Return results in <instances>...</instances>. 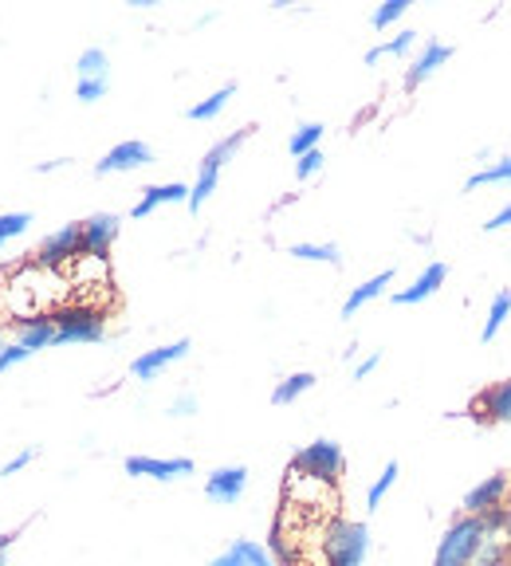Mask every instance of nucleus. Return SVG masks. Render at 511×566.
<instances>
[{"instance_id":"1","label":"nucleus","mask_w":511,"mask_h":566,"mask_svg":"<svg viewBox=\"0 0 511 566\" xmlns=\"http://www.w3.org/2000/svg\"><path fill=\"white\" fill-rule=\"evenodd\" d=\"M484 539H488L484 515H457V520L445 527L441 543H437L432 566H472V558L484 547Z\"/></svg>"},{"instance_id":"2","label":"nucleus","mask_w":511,"mask_h":566,"mask_svg":"<svg viewBox=\"0 0 511 566\" xmlns=\"http://www.w3.org/2000/svg\"><path fill=\"white\" fill-rule=\"evenodd\" d=\"M288 472H295V476H307V480H319V484L343 488L346 452H343V444L331 441V437H319V441L303 444V449L288 460Z\"/></svg>"},{"instance_id":"3","label":"nucleus","mask_w":511,"mask_h":566,"mask_svg":"<svg viewBox=\"0 0 511 566\" xmlns=\"http://www.w3.org/2000/svg\"><path fill=\"white\" fill-rule=\"evenodd\" d=\"M55 318V346H95L106 338V318L103 311L95 307H83V303H75V307H63V311H52Z\"/></svg>"},{"instance_id":"4","label":"nucleus","mask_w":511,"mask_h":566,"mask_svg":"<svg viewBox=\"0 0 511 566\" xmlns=\"http://www.w3.org/2000/svg\"><path fill=\"white\" fill-rule=\"evenodd\" d=\"M371 555V527L362 520H338L323 551V566H362Z\"/></svg>"},{"instance_id":"5","label":"nucleus","mask_w":511,"mask_h":566,"mask_svg":"<svg viewBox=\"0 0 511 566\" xmlns=\"http://www.w3.org/2000/svg\"><path fill=\"white\" fill-rule=\"evenodd\" d=\"M35 264L40 268H63V264H75L83 256V224L80 221H67L60 224L55 232H48L40 244H35Z\"/></svg>"},{"instance_id":"6","label":"nucleus","mask_w":511,"mask_h":566,"mask_svg":"<svg viewBox=\"0 0 511 566\" xmlns=\"http://www.w3.org/2000/svg\"><path fill=\"white\" fill-rule=\"evenodd\" d=\"M123 472L134 480H158V484H169V480H186L197 472L194 457H142V452H134V457L123 460Z\"/></svg>"},{"instance_id":"7","label":"nucleus","mask_w":511,"mask_h":566,"mask_svg":"<svg viewBox=\"0 0 511 566\" xmlns=\"http://www.w3.org/2000/svg\"><path fill=\"white\" fill-rule=\"evenodd\" d=\"M158 161V154H154L150 142L142 138H126L118 142V146H111V150L103 154V158L95 161V177H111V174H134V169H146Z\"/></svg>"},{"instance_id":"8","label":"nucleus","mask_w":511,"mask_h":566,"mask_svg":"<svg viewBox=\"0 0 511 566\" xmlns=\"http://www.w3.org/2000/svg\"><path fill=\"white\" fill-rule=\"evenodd\" d=\"M80 224H83V256L106 264L115 240L123 237V217H118V212H91L87 221H80Z\"/></svg>"},{"instance_id":"9","label":"nucleus","mask_w":511,"mask_h":566,"mask_svg":"<svg viewBox=\"0 0 511 566\" xmlns=\"http://www.w3.org/2000/svg\"><path fill=\"white\" fill-rule=\"evenodd\" d=\"M189 350H194V338H174V343H166V346L142 350L138 358L131 363V378L134 381H158L161 374H166L174 363H181Z\"/></svg>"},{"instance_id":"10","label":"nucleus","mask_w":511,"mask_h":566,"mask_svg":"<svg viewBox=\"0 0 511 566\" xmlns=\"http://www.w3.org/2000/svg\"><path fill=\"white\" fill-rule=\"evenodd\" d=\"M468 417L480 424H508L511 421V378L492 381L468 401Z\"/></svg>"},{"instance_id":"11","label":"nucleus","mask_w":511,"mask_h":566,"mask_svg":"<svg viewBox=\"0 0 511 566\" xmlns=\"http://www.w3.org/2000/svg\"><path fill=\"white\" fill-rule=\"evenodd\" d=\"M508 492H511V476H508V472H492V476H484L480 484H472L465 492L460 515H488V512H496V507L508 504Z\"/></svg>"},{"instance_id":"12","label":"nucleus","mask_w":511,"mask_h":566,"mask_svg":"<svg viewBox=\"0 0 511 566\" xmlns=\"http://www.w3.org/2000/svg\"><path fill=\"white\" fill-rule=\"evenodd\" d=\"M445 280H449V264H445V260H432V264L421 268V275H417L409 287L389 292V303H394V307H417V303L432 300V295L441 292Z\"/></svg>"},{"instance_id":"13","label":"nucleus","mask_w":511,"mask_h":566,"mask_svg":"<svg viewBox=\"0 0 511 566\" xmlns=\"http://www.w3.org/2000/svg\"><path fill=\"white\" fill-rule=\"evenodd\" d=\"M248 492V469L244 464H221V469H212L205 476V495H209L212 504L221 507H232L240 504Z\"/></svg>"},{"instance_id":"14","label":"nucleus","mask_w":511,"mask_h":566,"mask_svg":"<svg viewBox=\"0 0 511 566\" xmlns=\"http://www.w3.org/2000/svg\"><path fill=\"white\" fill-rule=\"evenodd\" d=\"M452 52H457V48L445 44V40H425L421 52H417L406 67V91H417L425 80H432V75L452 60Z\"/></svg>"},{"instance_id":"15","label":"nucleus","mask_w":511,"mask_h":566,"mask_svg":"<svg viewBox=\"0 0 511 566\" xmlns=\"http://www.w3.org/2000/svg\"><path fill=\"white\" fill-rule=\"evenodd\" d=\"M161 205H189V186H186V181H161V186H146L138 201H134L131 217H134V221H146L150 212L161 209Z\"/></svg>"},{"instance_id":"16","label":"nucleus","mask_w":511,"mask_h":566,"mask_svg":"<svg viewBox=\"0 0 511 566\" xmlns=\"http://www.w3.org/2000/svg\"><path fill=\"white\" fill-rule=\"evenodd\" d=\"M17 338L12 343H20L28 354H40L48 350V346H55V318L52 315H28V318H17Z\"/></svg>"},{"instance_id":"17","label":"nucleus","mask_w":511,"mask_h":566,"mask_svg":"<svg viewBox=\"0 0 511 566\" xmlns=\"http://www.w3.org/2000/svg\"><path fill=\"white\" fill-rule=\"evenodd\" d=\"M205 566H275L272 551L264 547V543L255 539H232L229 547L221 551L217 558H209Z\"/></svg>"},{"instance_id":"18","label":"nucleus","mask_w":511,"mask_h":566,"mask_svg":"<svg viewBox=\"0 0 511 566\" xmlns=\"http://www.w3.org/2000/svg\"><path fill=\"white\" fill-rule=\"evenodd\" d=\"M389 283H394V268H382L378 275H371V280H362L358 287H354V292L343 300V318H354L362 307H371L374 300H382V295L389 292Z\"/></svg>"},{"instance_id":"19","label":"nucleus","mask_w":511,"mask_h":566,"mask_svg":"<svg viewBox=\"0 0 511 566\" xmlns=\"http://www.w3.org/2000/svg\"><path fill=\"white\" fill-rule=\"evenodd\" d=\"M232 95H237V83H221V87L212 91V95H205L201 103H194L186 111V118L189 123H212V118H221L225 115V106L232 103Z\"/></svg>"},{"instance_id":"20","label":"nucleus","mask_w":511,"mask_h":566,"mask_svg":"<svg viewBox=\"0 0 511 566\" xmlns=\"http://www.w3.org/2000/svg\"><path fill=\"white\" fill-rule=\"evenodd\" d=\"M315 374L311 370H295V374H288L283 381H275V389H272V406H295V401L303 398V394H311L315 389Z\"/></svg>"},{"instance_id":"21","label":"nucleus","mask_w":511,"mask_h":566,"mask_svg":"<svg viewBox=\"0 0 511 566\" xmlns=\"http://www.w3.org/2000/svg\"><path fill=\"white\" fill-rule=\"evenodd\" d=\"M417 40H421V32H414V28H401V32L394 35V40H382V44H374L371 52H366V67H374L378 60H386V55H409L417 48Z\"/></svg>"},{"instance_id":"22","label":"nucleus","mask_w":511,"mask_h":566,"mask_svg":"<svg viewBox=\"0 0 511 566\" xmlns=\"http://www.w3.org/2000/svg\"><path fill=\"white\" fill-rule=\"evenodd\" d=\"M288 256L307 260V264L343 268V248H338V244H311V240H300V244H291V248H288Z\"/></svg>"},{"instance_id":"23","label":"nucleus","mask_w":511,"mask_h":566,"mask_svg":"<svg viewBox=\"0 0 511 566\" xmlns=\"http://www.w3.org/2000/svg\"><path fill=\"white\" fill-rule=\"evenodd\" d=\"M511 318V287H500L492 300V307H488V318H484V331H480V343H496V335L503 331V323Z\"/></svg>"},{"instance_id":"24","label":"nucleus","mask_w":511,"mask_h":566,"mask_svg":"<svg viewBox=\"0 0 511 566\" xmlns=\"http://www.w3.org/2000/svg\"><path fill=\"white\" fill-rule=\"evenodd\" d=\"M323 134H326V126H323V123H303V126H295V130H291V138H288V154H291L295 161H300L303 154L319 150V142H323Z\"/></svg>"},{"instance_id":"25","label":"nucleus","mask_w":511,"mask_h":566,"mask_svg":"<svg viewBox=\"0 0 511 566\" xmlns=\"http://www.w3.org/2000/svg\"><path fill=\"white\" fill-rule=\"evenodd\" d=\"M75 80H111V55L103 48H87L75 60Z\"/></svg>"},{"instance_id":"26","label":"nucleus","mask_w":511,"mask_h":566,"mask_svg":"<svg viewBox=\"0 0 511 566\" xmlns=\"http://www.w3.org/2000/svg\"><path fill=\"white\" fill-rule=\"evenodd\" d=\"M484 186H511V158H500L496 166H484L465 181V193H477Z\"/></svg>"},{"instance_id":"27","label":"nucleus","mask_w":511,"mask_h":566,"mask_svg":"<svg viewBox=\"0 0 511 566\" xmlns=\"http://www.w3.org/2000/svg\"><path fill=\"white\" fill-rule=\"evenodd\" d=\"M397 476H401V464H397V460H389L386 469L378 472V480H374V484L366 488V507H371V512H378V507H382V500H386V495L394 492Z\"/></svg>"},{"instance_id":"28","label":"nucleus","mask_w":511,"mask_h":566,"mask_svg":"<svg viewBox=\"0 0 511 566\" xmlns=\"http://www.w3.org/2000/svg\"><path fill=\"white\" fill-rule=\"evenodd\" d=\"M409 9H414V0H382L378 9L371 12V28H374V32H386V28L397 24V20L406 17Z\"/></svg>"},{"instance_id":"29","label":"nucleus","mask_w":511,"mask_h":566,"mask_svg":"<svg viewBox=\"0 0 511 566\" xmlns=\"http://www.w3.org/2000/svg\"><path fill=\"white\" fill-rule=\"evenodd\" d=\"M32 212L28 209H17V212H0V248L12 244L17 237H24L28 229H32Z\"/></svg>"},{"instance_id":"30","label":"nucleus","mask_w":511,"mask_h":566,"mask_svg":"<svg viewBox=\"0 0 511 566\" xmlns=\"http://www.w3.org/2000/svg\"><path fill=\"white\" fill-rule=\"evenodd\" d=\"M511 558V547L503 535H488L484 547L477 551V558H472V566H503Z\"/></svg>"},{"instance_id":"31","label":"nucleus","mask_w":511,"mask_h":566,"mask_svg":"<svg viewBox=\"0 0 511 566\" xmlns=\"http://www.w3.org/2000/svg\"><path fill=\"white\" fill-rule=\"evenodd\" d=\"M35 457H40V449H35V444H28V449H20L17 457H9V460H4V464H0V476L12 480V476H17V472H24L28 464H35Z\"/></svg>"},{"instance_id":"32","label":"nucleus","mask_w":511,"mask_h":566,"mask_svg":"<svg viewBox=\"0 0 511 566\" xmlns=\"http://www.w3.org/2000/svg\"><path fill=\"white\" fill-rule=\"evenodd\" d=\"M106 91H111V80H75V98L80 103H98V98H106Z\"/></svg>"},{"instance_id":"33","label":"nucleus","mask_w":511,"mask_h":566,"mask_svg":"<svg viewBox=\"0 0 511 566\" xmlns=\"http://www.w3.org/2000/svg\"><path fill=\"white\" fill-rule=\"evenodd\" d=\"M28 358H32V354H28L20 343H4V346H0V374L17 370V366H24Z\"/></svg>"},{"instance_id":"34","label":"nucleus","mask_w":511,"mask_h":566,"mask_svg":"<svg viewBox=\"0 0 511 566\" xmlns=\"http://www.w3.org/2000/svg\"><path fill=\"white\" fill-rule=\"evenodd\" d=\"M323 166H326V154H323V150H311V154H303V158L295 161V181H311V177H315Z\"/></svg>"},{"instance_id":"35","label":"nucleus","mask_w":511,"mask_h":566,"mask_svg":"<svg viewBox=\"0 0 511 566\" xmlns=\"http://www.w3.org/2000/svg\"><path fill=\"white\" fill-rule=\"evenodd\" d=\"M197 413V394H177L174 401H169V417H194Z\"/></svg>"},{"instance_id":"36","label":"nucleus","mask_w":511,"mask_h":566,"mask_svg":"<svg viewBox=\"0 0 511 566\" xmlns=\"http://www.w3.org/2000/svg\"><path fill=\"white\" fill-rule=\"evenodd\" d=\"M378 366H382V350L366 354V358H362V363L354 366V381H366V378H371L374 370H378Z\"/></svg>"},{"instance_id":"37","label":"nucleus","mask_w":511,"mask_h":566,"mask_svg":"<svg viewBox=\"0 0 511 566\" xmlns=\"http://www.w3.org/2000/svg\"><path fill=\"white\" fill-rule=\"evenodd\" d=\"M508 224H511V201L503 205L500 212H492V217H488V221L480 224V229H484V232H500V229H508Z\"/></svg>"},{"instance_id":"38","label":"nucleus","mask_w":511,"mask_h":566,"mask_svg":"<svg viewBox=\"0 0 511 566\" xmlns=\"http://www.w3.org/2000/svg\"><path fill=\"white\" fill-rule=\"evenodd\" d=\"M20 531H24V527L0 531V555H9V551H12V543H17V539H20Z\"/></svg>"},{"instance_id":"39","label":"nucleus","mask_w":511,"mask_h":566,"mask_svg":"<svg viewBox=\"0 0 511 566\" xmlns=\"http://www.w3.org/2000/svg\"><path fill=\"white\" fill-rule=\"evenodd\" d=\"M67 166V158H55V161H40V166H35V174H52V169H63Z\"/></svg>"},{"instance_id":"40","label":"nucleus","mask_w":511,"mask_h":566,"mask_svg":"<svg viewBox=\"0 0 511 566\" xmlns=\"http://www.w3.org/2000/svg\"><path fill=\"white\" fill-rule=\"evenodd\" d=\"M503 539H508V547H511V527H508V535H503Z\"/></svg>"},{"instance_id":"41","label":"nucleus","mask_w":511,"mask_h":566,"mask_svg":"<svg viewBox=\"0 0 511 566\" xmlns=\"http://www.w3.org/2000/svg\"><path fill=\"white\" fill-rule=\"evenodd\" d=\"M0 346H4V327H0Z\"/></svg>"},{"instance_id":"42","label":"nucleus","mask_w":511,"mask_h":566,"mask_svg":"<svg viewBox=\"0 0 511 566\" xmlns=\"http://www.w3.org/2000/svg\"><path fill=\"white\" fill-rule=\"evenodd\" d=\"M508 476H511V472H508Z\"/></svg>"}]
</instances>
